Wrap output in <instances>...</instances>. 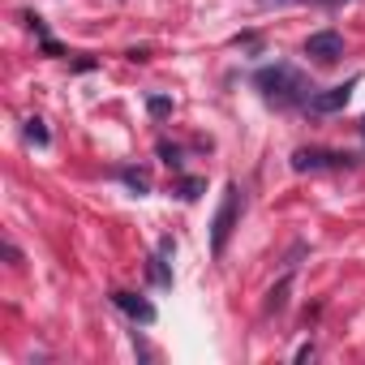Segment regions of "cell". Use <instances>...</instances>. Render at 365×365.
Listing matches in <instances>:
<instances>
[{"instance_id":"obj_1","label":"cell","mask_w":365,"mask_h":365,"mask_svg":"<svg viewBox=\"0 0 365 365\" xmlns=\"http://www.w3.org/2000/svg\"><path fill=\"white\" fill-rule=\"evenodd\" d=\"M254 86H258L262 99L275 103V108H297V103H305V99L314 95V86L305 82V73L292 69V65H267V69H258Z\"/></svg>"},{"instance_id":"obj_2","label":"cell","mask_w":365,"mask_h":365,"mask_svg":"<svg viewBox=\"0 0 365 365\" xmlns=\"http://www.w3.org/2000/svg\"><path fill=\"white\" fill-rule=\"evenodd\" d=\"M237 211H241V190L228 185V190H224V202H220V211H215V224H211V250H215V258L228 250V237H232V228H237Z\"/></svg>"},{"instance_id":"obj_3","label":"cell","mask_w":365,"mask_h":365,"mask_svg":"<svg viewBox=\"0 0 365 365\" xmlns=\"http://www.w3.org/2000/svg\"><path fill=\"white\" fill-rule=\"evenodd\" d=\"M356 159L348 150H322V146H305L292 155V168L297 172H327V168H352Z\"/></svg>"},{"instance_id":"obj_4","label":"cell","mask_w":365,"mask_h":365,"mask_svg":"<svg viewBox=\"0 0 365 365\" xmlns=\"http://www.w3.org/2000/svg\"><path fill=\"white\" fill-rule=\"evenodd\" d=\"M356 82H361V78H348V82H339V86H327V91H314V95L305 99V108H309L314 116H331V112H339V108H348V99H352V91H356Z\"/></svg>"},{"instance_id":"obj_5","label":"cell","mask_w":365,"mask_h":365,"mask_svg":"<svg viewBox=\"0 0 365 365\" xmlns=\"http://www.w3.org/2000/svg\"><path fill=\"white\" fill-rule=\"evenodd\" d=\"M305 56L318 61V65H335V61L344 56V35H339V31H318V35H309V39H305Z\"/></svg>"},{"instance_id":"obj_6","label":"cell","mask_w":365,"mask_h":365,"mask_svg":"<svg viewBox=\"0 0 365 365\" xmlns=\"http://www.w3.org/2000/svg\"><path fill=\"white\" fill-rule=\"evenodd\" d=\"M112 305H116L125 318L142 322V327H150V322H155V305H150L146 297H133V292H112Z\"/></svg>"},{"instance_id":"obj_7","label":"cell","mask_w":365,"mask_h":365,"mask_svg":"<svg viewBox=\"0 0 365 365\" xmlns=\"http://www.w3.org/2000/svg\"><path fill=\"white\" fill-rule=\"evenodd\" d=\"M120 180H125V185L142 198V194H150V172L146 168H120Z\"/></svg>"},{"instance_id":"obj_8","label":"cell","mask_w":365,"mask_h":365,"mask_svg":"<svg viewBox=\"0 0 365 365\" xmlns=\"http://www.w3.org/2000/svg\"><path fill=\"white\" fill-rule=\"evenodd\" d=\"M202 190H207V180H198V176H185V180L176 185V194L185 198V202H198V198H202Z\"/></svg>"},{"instance_id":"obj_9","label":"cell","mask_w":365,"mask_h":365,"mask_svg":"<svg viewBox=\"0 0 365 365\" xmlns=\"http://www.w3.org/2000/svg\"><path fill=\"white\" fill-rule=\"evenodd\" d=\"M288 288H292V275H284L275 288H271V301H267V314H279L284 309V297H288Z\"/></svg>"},{"instance_id":"obj_10","label":"cell","mask_w":365,"mask_h":365,"mask_svg":"<svg viewBox=\"0 0 365 365\" xmlns=\"http://www.w3.org/2000/svg\"><path fill=\"white\" fill-rule=\"evenodd\" d=\"M26 138H31L35 146H48V142H52V133H48V125H43L39 116H31V120H26Z\"/></svg>"},{"instance_id":"obj_11","label":"cell","mask_w":365,"mask_h":365,"mask_svg":"<svg viewBox=\"0 0 365 365\" xmlns=\"http://www.w3.org/2000/svg\"><path fill=\"white\" fill-rule=\"evenodd\" d=\"M146 112H150L155 120H163V116L172 112V99H168V95H150V99H146Z\"/></svg>"},{"instance_id":"obj_12","label":"cell","mask_w":365,"mask_h":365,"mask_svg":"<svg viewBox=\"0 0 365 365\" xmlns=\"http://www.w3.org/2000/svg\"><path fill=\"white\" fill-rule=\"evenodd\" d=\"M159 159H163L172 172H180V146H172V142H159Z\"/></svg>"},{"instance_id":"obj_13","label":"cell","mask_w":365,"mask_h":365,"mask_svg":"<svg viewBox=\"0 0 365 365\" xmlns=\"http://www.w3.org/2000/svg\"><path fill=\"white\" fill-rule=\"evenodd\" d=\"M150 279H155V284H163V288L172 284V271H168V262H163V254H159V258H150Z\"/></svg>"},{"instance_id":"obj_14","label":"cell","mask_w":365,"mask_h":365,"mask_svg":"<svg viewBox=\"0 0 365 365\" xmlns=\"http://www.w3.org/2000/svg\"><path fill=\"white\" fill-rule=\"evenodd\" d=\"M361 138H365V120H361Z\"/></svg>"},{"instance_id":"obj_15","label":"cell","mask_w":365,"mask_h":365,"mask_svg":"<svg viewBox=\"0 0 365 365\" xmlns=\"http://www.w3.org/2000/svg\"><path fill=\"white\" fill-rule=\"evenodd\" d=\"M327 5H335V0H327Z\"/></svg>"}]
</instances>
